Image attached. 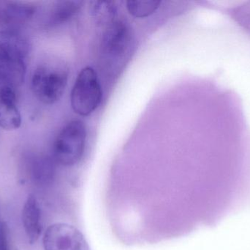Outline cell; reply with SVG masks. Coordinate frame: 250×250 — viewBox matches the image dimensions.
<instances>
[{
  "mask_svg": "<svg viewBox=\"0 0 250 250\" xmlns=\"http://www.w3.org/2000/svg\"><path fill=\"white\" fill-rule=\"evenodd\" d=\"M103 91L97 72L92 67L81 70L76 78L70 95V103L75 113L88 116L101 104Z\"/></svg>",
  "mask_w": 250,
  "mask_h": 250,
  "instance_id": "cell-4",
  "label": "cell"
},
{
  "mask_svg": "<svg viewBox=\"0 0 250 250\" xmlns=\"http://www.w3.org/2000/svg\"><path fill=\"white\" fill-rule=\"evenodd\" d=\"M0 250H8L7 233L5 226H1L0 228Z\"/></svg>",
  "mask_w": 250,
  "mask_h": 250,
  "instance_id": "cell-13",
  "label": "cell"
},
{
  "mask_svg": "<svg viewBox=\"0 0 250 250\" xmlns=\"http://www.w3.org/2000/svg\"><path fill=\"white\" fill-rule=\"evenodd\" d=\"M36 7L19 1H0V30H16L32 20Z\"/></svg>",
  "mask_w": 250,
  "mask_h": 250,
  "instance_id": "cell-7",
  "label": "cell"
},
{
  "mask_svg": "<svg viewBox=\"0 0 250 250\" xmlns=\"http://www.w3.org/2000/svg\"><path fill=\"white\" fill-rule=\"evenodd\" d=\"M30 51V43L20 32L0 30V87L23 83Z\"/></svg>",
  "mask_w": 250,
  "mask_h": 250,
  "instance_id": "cell-1",
  "label": "cell"
},
{
  "mask_svg": "<svg viewBox=\"0 0 250 250\" xmlns=\"http://www.w3.org/2000/svg\"><path fill=\"white\" fill-rule=\"evenodd\" d=\"M44 250H90L80 230L65 223H55L45 230Z\"/></svg>",
  "mask_w": 250,
  "mask_h": 250,
  "instance_id": "cell-5",
  "label": "cell"
},
{
  "mask_svg": "<svg viewBox=\"0 0 250 250\" xmlns=\"http://www.w3.org/2000/svg\"><path fill=\"white\" fill-rule=\"evenodd\" d=\"M82 3L81 1H56L49 9L44 24L53 26L67 22L79 11Z\"/></svg>",
  "mask_w": 250,
  "mask_h": 250,
  "instance_id": "cell-10",
  "label": "cell"
},
{
  "mask_svg": "<svg viewBox=\"0 0 250 250\" xmlns=\"http://www.w3.org/2000/svg\"><path fill=\"white\" fill-rule=\"evenodd\" d=\"M86 128L83 121L73 120L62 128L53 147L55 161L65 167L77 164L83 155L86 145Z\"/></svg>",
  "mask_w": 250,
  "mask_h": 250,
  "instance_id": "cell-3",
  "label": "cell"
},
{
  "mask_svg": "<svg viewBox=\"0 0 250 250\" xmlns=\"http://www.w3.org/2000/svg\"><path fill=\"white\" fill-rule=\"evenodd\" d=\"M68 75V68L62 63L49 62L40 65L31 80L34 95L43 104H55L65 91Z\"/></svg>",
  "mask_w": 250,
  "mask_h": 250,
  "instance_id": "cell-2",
  "label": "cell"
},
{
  "mask_svg": "<svg viewBox=\"0 0 250 250\" xmlns=\"http://www.w3.org/2000/svg\"><path fill=\"white\" fill-rule=\"evenodd\" d=\"M22 223L28 241L31 245L39 239L42 231L41 211L39 203L34 195H29L22 211Z\"/></svg>",
  "mask_w": 250,
  "mask_h": 250,
  "instance_id": "cell-9",
  "label": "cell"
},
{
  "mask_svg": "<svg viewBox=\"0 0 250 250\" xmlns=\"http://www.w3.org/2000/svg\"><path fill=\"white\" fill-rule=\"evenodd\" d=\"M21 125V115L17 105L16 88L0 87V127L14 131Z\"/></svg>",
  "mask_w": 250,
  "mask_h": 250,
  "instance_id": "cell-8",
  "label": "cell"
},
{
  "mask_svg": "<svg viewBox=\"0 0 250 250\" xmlns=\"http://www.w3.org/2000/svg\"><path fill=\"white\" fill-rule=\"evenodd\" d=\"M105 26L101 41L102 54L108 60L124 57L132 42L129 25L125 21L116 19Z\"/></svg>",
  "mask_w": 250,
  "mask_h": 250,
  "instance_id": "cell-6",
  "label": "cell"
},
{
  "mask_svg": "<svg viewBox=\"0 0 250 250\" xmlns=\"http://www.w3.org/2000/svg\"><path fill=\"white\" fill-rule=\"evenodd\" d=\"M90 12L97 23L107 26L115 20L117 7L114 1H92Z\"/></svg>",
  "mask_w": 250,
  "mask_h": 250,
  "instance_id": "cell-11",
  "label": "cell"
},
{
  "mask_svg": "<svg viewBox=\"0 0 250 250\" xmlns=\"http://www.w3.org/2000/svg\"><path fill=\"white\" fill-rule=\"evenodd\" d=\"M161 2L160 0H129L126 1V8L134 17L144 19L155 13Z\"/></svg>",
  "mask_w": 250,
  "mask_h": 250,
  "instance_id": "cell-12",
  "label": "cell"
}]
</instances>
